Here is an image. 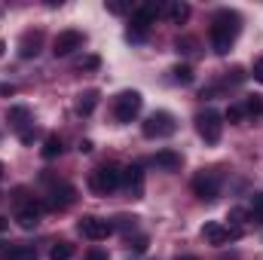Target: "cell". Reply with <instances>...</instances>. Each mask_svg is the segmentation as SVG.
<instances>
[{
	"label": "cell",
	"instance_id": "6da1fadb",
	"mask_svg": "<svg viewBox=\"0 0 263 260\" xmlns=\"http://www.w3.org/2000/svg\"><path fill=\"white\" fill-rule=\"evenodd\" d=\"M239 31H242V18H239V12H233V9H217L214 18H211V28H208L211 49H214L217 55H227V52L233 49Z\"/></svg>",
	"mask_w": 263,
	"mask_h": 260
},
{
	"label": "cell",
	"instance_id": "7a4b0ae2",
	"mask_svg": "<svg viewBox=\"0 0 263 260\" xmlns=\"http://www.w3.org/2000/svg\"><path fill=\"white\" fill-rule=\"evenodd\" d=\"M165 12V3H156V0H144L141 6H135L132 9V25L129 31H126V37H129L132 43H144L147 40V34H150V28L156 25V18Z\"/></svg>",
	"mask_w": 263,
	"mask_h": 260
},
{
	"label": "cell",
	"instance_id": "3957f363",
	"mask_svg": "<svg viewBox=\"0 0 263 260\" xmlns=\"http://www.w3.org/2000/svg\"><path fill=\"white\" fill-rule=\"evenodd\" d=\"M196 132L205 144H217L223 135V114H217L214 107H205L196 114Z\"/></svg>",
	"mask_w": 263,
	"mask_h": 260
},
{
	"label": "cell",
	"instance_id": "277c9868",
	"mask_svg": "<svg viewBox=\"0 0 263 260\" xmlns=\"http://www.w3.org/2000/svg\"><path fill=\"white\" fill-rule=\"evenodd\" d=\"M120 187V169L117 165H98L89 172V190L95 196H110Z\"/></svg>",
	"mask_w": 263,
	"mask_h": 260
},
{
	"label": "cell",
	"instance_id": "5b68a950",
	"mask_svg": "<svg viewBox=\"0 0 263 260\" xmlns=\"http://www.w3.org/2000/svg\"><path fill=\"white\" fill-rule=\"evenodd\" d=\"M141 132H144V138H172L178 132V123H175V117L168 110H153L144 120Z\"/></svg>",
	"mask_w": 263,
	"mask_h": 260
},
{
	"label": "cell",
	"instance_id": "8992f818",
	"mask_svg": "<svg viewBox=\"0 0 263 260\" xmlns=\"http://www.w3.org/2000/svg\"><path fill=\"white\" fill-rule=\"evenodd\" d=\"M141 104H144L141 92H135V89L120 92V95L114 98V117H117V123H132V120L141 114Z\"/></svg>",
	"mask_w": 263,
	"mask_h": 260
},
{
	"label": "cell",
	"instance_id": "52a82bcc",
	"mask_svg": "<svg viewBox=\"0 0 263 260\" xmlns=\"http://www.w3.org/2000/svg\"><path fill=\"white\" fill-rule=\"evenodd\" d=\"M6 120H9V126L15 129V135H18L22 144H31V141L37 138V129H34V123H31V110H28L25 104L9 107V110H6Z\"/></svg>",
	"mask_w": 263,
	"mask_h": 260
},
{
	"label": "cell",
	"instance_id": "ba28073f",
	"mask_svg": "<svg viewBox=\"0 0 263 260\" xmlns=\"http://www.w3.org/2000/svg\"><path fill=\"white\" fill-rule=\"evenodd\" d=\"M202 239H205L208 245L220 248V245H227V242L242 239V230H239V227H227V224H220V220H208V224L202 227Z\"/></svg>",
	"mask_w": 263,
	"mask_h": 260
},
{
	"label": "cell",
	"instance_id": "9c48e42d",
	"mask_svg": "<svg viewBox=\"0 0 263 260\" xmlns=\"http://www.w3.org/2000/svg\"><path fill=\"white\" fill-rule=\"evenodd\" d=\"M77 230L89 239V242H104L110 233H114V224L110 220H104V217H95V214H86L80 224H77Z\"/></svg>",
	"mask_w": 263,
	"mask_h": 260
},
{
	"label": "cell",
	"instance_id": "30bf717a",
	"mask_svg": "<svg viewBox=\"0 0 263 260\" xmlns=\"http://www.w3.org/2000/svg\"><path fill=\"white\" fill-rule=\"evenodd\" d=\"M190 187H193V193H196L202 202H214V199L220 196V175H217V172H199Z\"/></svg>",
	"mask_w": 263,
	"mask_h": 260
},
{
	"label": "cell",
	"instance_id": "8fae6325",
	"mask_svg": "<svg viewBox=\"0 0 263 260\" xmlns=\"http://www.w3.org/2000/svg\"><path fill=\"white\" fill-rule=\"evenodd\" d=\"M77 202V187L73 184H55L52 190H49V199H46V208L49 211H65V208H70Z\"/></svg>",
	"mask_w": 263,
	"mask_h": 260
},
{
	"label": "cell",
	"instance_id": "7c38bea8",
	"mask_svg": "<svg viewBox=\"0 0 263 260\" xmlns=\"http://www.w3.org/2000/svg\"><path fill=\"white\" fill-rule=\"evenodd\" d=\"M43 208H46V205H43V202H34V199L25 202V205H18V208H15V224H18L22 230H34V227L40 224V217H43Z\"/></svg>",
	"mask_w": 263,
	"mask_h": 260
},
{
	"label": "cell",
	"instance_id": "4fadbf2b",
	"mask_svg": "<svg viewBox=\"0 0 263 260\" xmlns=\"http://www.w3.org/2000/svg\"><path fill=\"white\" fill-rule=\"evenodd\" d=\"M83 46V34L80 31H62L59 37H55V43H52V55L55 59H65V55H70L73 49H80Z\"/></svg>",
	"mask_w": 263,
	"mask_h": 260
},
{
	"label": "cell",
	"instance_id": "5bb4252c",
	"mask_svg": "<svg viewBox=\"0 0 263 260\" xmlns=\"http://www.w3.org/2000/svg\"><path fill=\"white\" fill-rule=\"evenodd\" d=\"M120 187H129L135 196H141V187H144V169H141L138 162L120 169Z\"/></svg>",
	"mask_w": 263,
	"mask_h": 260
},
{
	"label": "cell",
	"instance_id": "9a60e30c",
	"mask_svg": "<svg viewBox=\"0 0 263 260\" xmlns=\"http://www.w3.org/2000/svg\"><path fill=\"white\" fill-rule=\"evenodd\" d=\"M40 43H43V34H40V31H28V34L22 37V43H18V55H22V59H34V55L40 52Z\"/></svg>",
	"mask_w": 263,
	"mask_h": 260
},
{
	"label": "cell",
	"instance_id": "2e32d148",
	"mask_svg": "<svg viewBox=\"0 0 263 260\" xmlns=\"http://www.w3.org/2000/svg\"><path fill=\"white\" fill-rule=\"evenodd\" d=\"M172 25H184L187 18H190V6L184 3V0H172V3H165V12H162Z\"/></svg>",
	"mask_w": 263,
	"mask_h": 260
},
{
	"label": "cell",
	"instance_id": "e0dca14e",
	"mask_svg": "<svg viewBox=\"0 0 263 260\" xmlns=\"http://www.w3.org/2000/svg\"><path fill=\"white\" fill-rule=\"evenodd\" d=\"M181 153H175V150H159L156 156H153V165L156 169H162V172H178L181 169Z\"/></svg>",
	"mask_w": 263,
	"mask_h": 260
},
{
	"label": "cell",
	"instance_id": "ac0fdd59",
	"mask_svg": "<svg viewBox=\"0 0 263 260\" xmlns=\"http://www.w3.org/2000/svg\"><path fill=\"white\" fill-rule=\"evenodd\" d=\"M95 104H98V92H95V89H86V92L77 98V114H80V117H89V114L95 110Z\"/></svg>",
	"mask_w": 263,
	"mask_h": 260
},
{
	"label": "cell",
	"instance_id": "d6986e66",
	"mask_svg": "<svg viewBox=\"0 0 263 260\" xmlns=\"http://www.w3.org/2000/svg\"><path fill=\"white\" fill-rule=\"evenodd\" d=\"M40 153H43V159H55V156L62 153V138H59V135H46Z\"/></svg>",
	"mask_w": 263,
	"mask_h": 260
},
{
	"label": "cell",
	"instance_id": "ffe728a7",
	"mask_svg": "<svg viewBox=\"0 0 263 260\" xmlns=\"http://www.w3.org/2000/svg\"><path fill=\"white\" fill-rule=\"evenodd\" d=\"M6 260H37V248L34 245H15V248H9Z\"/></svg>",
	"mask_w": 263,
	"mask_h": 260
},
{
	"label": "cell",
	"instance_id": "44dd1931",
	"mask_svg": "<svg viewBox=\"0 0 263 260\" xmlns=\"http://www.w3.org/2000/svg\"><path fill=\"white\" fill-rule=\"evenodd\" d=\"M73 257V245L70 242H55L49 248V260H70Z\"/></svg>",
	"mask_w": 263,
	"mask_h": 260
},
{
	"label": "cell",
	"instance_id": "7402d4cb",
	"mask_svg": "<svg viewBox=\"0 0 263 260\" xmlns=\"http://www.w3.org/2000/svg\"><path fill=\"white\" fill-rule=\"evenodd\" d=\"M248 220L263 224V193H254V199H251V208H248Z\"/></svg>",
	"mask_w": 263,
	"mask_h": 260
},
{
	"label": "cell",
	"instance_id": "603a6c76",
	"mask_svg": "<svg viewBox=\"0 0 263 260\" xmlns=\"http://www.w3.org/2000/svg\"><path fill=\"white\" fill-rule=\"evenodd\" d=\"M245 117H263V98L260 95H251L245 101Z\"/></svg>",
	"mask_w": 263,
	"mask_h": 260
},
{
	"label": "cell",
	"instance_id": "cb8c5ba5",
	"mask_svg": "<svg viewBox=\"0 0 263 260\" xmlns=\"http://www.w3.org/2000/svg\"><path fill=\"white\" fill-rule=\"evenodd\" d=\"M107 12L126 15V12H132V0H107Z\"/></svg>",
	"mask_w": 263,
	"mask_h": 260
},
{
	"label": "cell",
	"instance_id": "d4e9b609",
	"mask_svg": "<svg viewBox=\"0 0 263 260\" xmlns=\"http://www.w3.org/2000/svg\"><path fill=\"white\" fill-rule=\"evenodd\" d=\"M172 73H175V80H178V83H184V86H190V83H193V67H190V65H178Z\"/></svg>",
	"mask_w": 263,
	"mask_h": 260
},
{
	"label": "cell",
	"instance_id": "484cf974",
	"mask_svg": "<svg viewBox=\"0 0 263 260\" xmlns=\"http://www.w3.org/2000/svg\"><path fill=\"white\" fill-rule=\"evenodd\" d=\"M223 120H227V123H233V126H239V123L245 120V107H239V104H230V110L223 114Z\"/></svg>",
	"mask_w": 263,
	"mask_h": 260
},
{
	"label": "cell",
	"instance_id": "4316f807",
	"mask_svg": "<svg viewBox=\"0 0 263 260\" xmlns=\"http://www.w3.org/2000/svg\"><path fill=\"white\" fill-rule=\"evenodd\" d=\"M193 46H196V40H193V37H181V40L175 43V49H178V52H193Z\"/></svg>",
	"mask_w": 263,
	"mask_h": 260
},
{
	"label": "cell",
	"instance_id": "83f0119b",
	"mask_svg": "<svg viewBox=\"0 0 263 260\" xmlns=\"http://www.w3.org/2000/svg\"><path fill=\"white\" fill-rule=\"evenodd\" d=\"M98 65H101V59H98V55H89V59H86V62H83L80 67H86V70H95Z\"/></svg>",
	"mask_w": 263,
	"mask_h": 260
},
{
	"label": "cell",
	"instance_id": "f1b7e54d",
	"mask_svg": "<svg viewBox=\"0 0 263 260\" xmlns=\"http://www.w3.org/2000/svg\"><path fill=\"white\" fill-rule=\"evenodd\" d=\"M254 80H257V83H263V59H257V62H254Z\"/></svg>",
	"mask_w": 263,
	"mask_h": 260
},
{
	"label": "cell",
	"instance_id": "f546056e",
	"mask_svg": "<svg viewBox=\"0 0 263 260\" xmlns=\"http://www.w3.org/2000/svg\"><path fill=\"white\" fill-rule=\"evenodd\" d=\"M86 260H107V254H104V251H98V248H92V251L86 254Z\"/></svg>",
	"mask_w": 263,
	"mask_h": 260
},
{
	"label": "cell",
	"instance_id": "4dcf8cb0",
	"mask_svg": "<svg viewBox=\"0 0 263 260\" xmlns=\"http://www.w3.org/2000/svg\"><path fill=\"white\" fill-rule=\"evenodd\" d=\"M6 227H9V220H6V217H0V233H3Z\"/></svg>",
	"mask_w": 263,
	"mask_h": 260
},
{
	"label": "cell",
	"instance_id": "1f68e13d",
	"mask_svg": "<svg viewBox=\"0 0 263 260\" xmlns=\"http://www.w3.org/2000/svg\"><path fill=\"white\" fill-rule=\"evenodd\" d=\"M0 181H3V162H0Z\"/></svg>",
	"mask_w": 263,
	"mask_h": 260
},
{
	"label": "cell",
	"instance_id": "d6a6232c",
	"mask_svg": "<svg viewBox=\"0 0 263 260\" xmlns=\"http://www.w3.org/2000/svg\"><path fill=\"white\" fill-rule=\"evenodd\" d=\"M178 260H196V257H178Z\"/></svg>",
	"mask_w": 263,
	"mask_h": 260
},
{
	"label": "cell",
	"instance_id": "836d02e7",
	"mask_svg": "<svg viewBox=\"0 0 263 260\" xmlns=\"http://www.w3.org/2000/svg\"><path fill=\"white\" fill-rule=\"evenodd\" d=\"M0 52H3V43H0Z\"/></svg>",
	"mask_w": 263,
	"mask_h": 260
}]
</instances>
